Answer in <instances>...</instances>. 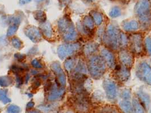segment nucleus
<instances>
[{
	"label": "nucleus",
	"mask_w": 151,
	"mask_h": 113,
	"mask_svg": "<svg viewBox=\"0 0 151 113\" xmlns=\"http://www.w3.org/2000/svg\"><path fill=\"white\" fill-rule=\"evenodd\" d=\"M58 26L61 33L63 35L64 38L67 40H72L75 36V31L70 24L69 21L66 18H62L58 22Z\"/></svg>",
	"instance_id": "obj_1"
},
{
	"label": "nucleus",
	"mask_w": 151,
	"mask_h": 113,
	"mask_svg": "<svg viewBox=\"0 0 151 113\" xmlns=\"http://www.w3.org/2000/svg\"><path fill=\"white\" fill-rule=\"evenodd\" d=\"M26 35L31 40L35 43L40 41L42 39V35L40 32L38 28L34 26H29L25 30Z\"/></svg>",
	"instance_id": "obj_2"
},
{
	"label": "nucleus",
	"mask_w": 151,
	"mask_h": 113,
	"mask_svg": "<svg viewBox=\"0 0 151 113\" xmlns=\"http://www.w3.org/2000/svg\"><path fill=\"white\" fill-rule=\"evenodd\" d=\"M77 48L76 45L63 44L61 45L58 48V55L61 59H64L69 55L71 54Z\"/></svg>",
	"instance_id": "obj_3"
},
{
	"label": "nucleus",
	"mask_w": 151,
	"mask_h": 113,
	"mask_svg": "<svg viewBox=\"0 0 151 113\" xmlns=\"http://www.w3.org/2000/svg\"><path fill=\"white\" fill-rule=\"evenodd\" d=\"M51 69L53 72L57 76L59 82L61 85H65V76L61 68L60 65L58 62H55L51 65Z\"/></svg>",
	"instance_id": "obj_4"
},
{
	"label": "nucleus",
	"mask_w": 151,
	"mask_h": 113,
	"mask_svg": "<svg viewBox=\"0 0 151 113\" xmlns=\"http://www.w3.org/2000/svg\"><path fill=\"white\" fill-rule=\"evenodd\" d=\"M64 90L61 88H59L57 85L55 84L51 87L50 93L48 94V99L50 101H55L58 100L63 96Z\"/></svg>",
	"instance_id": "obj_5"
},
{
	"label": "nucleus",
	"mask_w": 151,
	"mask_h": 113,
	"mask_svg": "<svg viewBox=\"0 0 151 113\" xmlns=\"http://www.w3.org/2000/svg\"><path fill=\"white\" fill-rule=\"evenodd\" d=\"M40 29L47 38H51L53 35V31L49 23H43L40 25Z\"/></svg>",
	"instance_id": "obj_6"
},
{
	"label": "nucleus",
	"mask_w": 151,
	"mask_h": 113,
	"mask_svg": "<svg viewBox=\"0 0 151 113\" xmlns=\"http://www.w3.org/2000/svg\"><path fill=\"white\" fill-rule=\"evenodd\" d=\"M8 90L5 89L0 90V101L4 104H6L11 102V99L7 96Z\"/></svg>",
	"instance_id": "obj_7"
},
{
	"label": "nucleus",
	"mask_w": 151,
	"mask_h": 113,
	"mask_svg": "<svg viewBox=\"0 0 151 113\" xmlns=\"http://www.w3.org/2000/svg\"><path fill=\"white\" fill-rule=\"evenodd\" d=\"M34 16L35 19L39 22H45L46 20V15L43 11H37L34 13Z\"/></svg>",
	"instance_id": "obj_8"
},
{
	"label": "nucleus",
	"mask_w": 151,
	"mask_h": 113,
	"mask_svg": "<svg viewBox=\"0 0 151 113\" xmlns=\"http://www.w3.org/2000/svg\"><path fill=\"white\" fill-rule=\"evenodd\" d=\"M13 83V79L11 77L5 76L0 77V85L2 87H8Z\"/></svg>",
	"instance_id": "obj_9"
},
{
	"label": "nucleus",
	"mask_w": 151,
	"mask_h": 113,
	"mask_svg": "<svg viewBox=\"0 0 151 113\" xmlns=\"http://www.w3.org/2000/svg\"><path fill=\"white\" fill-rule=\"evenodd\" d=\"M18 26L17 24H12V26H10L9 27L7 31V36H12L14 35L18 30Z\"/></svg>",
	"instance_id": "obj_10"
},
{
	"label": "nucleus",
	"mask_w": 151,
	"mask_h": 113,
	"mask_svg": "<svg viewBox=\"0 0 151 113\" xmlns=\"http://www.w3.org/2000/svg\"><path fill=\"white\" fill-rule=\"evenodd\" d=\"M12 43L13 46L18 49H19L22 45V42L19 38H13L12 40Z\"/></svg>",
	"instance_id": "obj_11"
},
{
	"label": "nucleus",
	"mask_w": 151,
	"mask_h": 113,
	"mask_svg": "<svg viewBox=\"0 0 151 113\" xmlns=\"http://www.w3.org/2000/svg\"><path fill=\"white\" fill-rule=\"evenodd\" d=\"M21 112V109L19 106L16 105H10L9 106L7 109L8 113H19Z\"/></svg>",
	"instance_id": "obj_12"
},
{
	"label": "nucleus",
	"mask_w": 151,
	"mask_h": 113,
	"mask_svg": "<svg viewBox=\"0 0 151 113\" xmlns=\"http://www.w3.org/2000/svg\"><path fill=\"white\" fill-rule=\"evenodd\" d=\"M54 105H42L40 106L39 107L40 109V110L45 112H48L49 111L52 110L54 108Z\"/></svg>",
	"instance_id": "obj_13"
},
{
	"label": "nucleus",
	"mask_w": 151,
	"mask_h": 113,
	"mask_svg": "<svg viewBox=\"0 0 151 113\" xmlns=\"http://www.w3.org/2000/svg\"><path fill=\"white\" fill-rule=\"evenodd\" d=\"M31 65H32V66L34 68H40L43 67L42 65L41 64L40 61L37 59H35L31 62Z\"/></svg>",
	"instance_id": "obj_14"
},
{
	"label": "nucleus",
	"mask_w": 151,
	"mask_h": 113,
	"mask_svg": "<svg viewBox=\"0 0 151 113\" xmlns=\"http://www.w3.org/2000/svg\"><path fill=\"white\" fill-rule=\"evenodd\" d=\"M12 70L16 74H19L21 72H22L23 70V68H21L19 66H15L14 65L12 67Z\"/></svg>",
	"instance_id": "obj_15"
},
{
	"label": "nucleus",
	"mask_w": 151,
	"mask_h": 113,
	"mask_svg": "<svg viewBox=\"0 0 151 113\" xmlns=\"http://www.w3.org/2000/svg\"><path fill=\"white\" fill-rule=\"evenodd\" d=\"M73 60H68V61L67 60V62H66L65 63V67L68 70H70L73 67Z\"/></svg>",
	"instance_id": "obj_16"
},
{
	"label": "nucleus",
	"mask_w": 151,
	"mask_h": 113,
	"mask_svg": "<svg viewBox=\"0 0 151 113\" xmlns=\"http://www.w3.org/2000/svg\"><path fill=\"white\" fill-rule=\"evenodd\" d=\"M23 83V79L22 78L18 76L17 77V87H19L22 85Z\"/></svg>",
	"instance_id": "obj_17"
},
{
	"label": "nucleus",
	"mask_w": 151,
	"mask_h": 113,
	"mask_svg": "<svg viewBox=\"0 0 151 113\" xmlns=\"http://www.w3.org/2000/svg\"><path fill=\"white\" fill-rule=\"evenodd\" d=\"M15 58H17V60H23L25 58V57L23 55L21 54H19V53L15 54Z\"/></svg>",
	"instance_id": "obj_18"
},
{
	"label": "nucleus",
	"mask_w": 151,
	"mask_h": 113,
	"mask_svg": "<svg viewBox=\"0 0 151 113\" xmlns=\"http://www.w3.org/2000/svg\"><path fill=\"white\" fill-rule=\"evenodd\" d=\"M34 105H35V104H34V102H32V101H30V102H29L27 104L26 107H27V109H30L32 108V107L34 106Z\"/></svg>",
	"instance_id": "obj_19"
},
{
	"label": "nucleus",
	"mask_w": 151,
	"mask_h": 113,
	"mask_svg": "<svg viewBox=\"0 0 151 113\" xmlns=\"http://www.w3.org/2000/svg\"><path fill=\"white\" fill-rule=\"evenodd\" d=\"M40 85V82H39V81H35L34 83V85H33V86H34V88H38L39 86Z\"/></svg>",
	"instance_id": "obj_20"
},
{
	"label": "nucleus",
	"mask_w": 151,
	"mask_h": 113,
	"mask_svg": "<svg viewBox=\"0 0 151 113\" xmlns=\"http://www.w3.org/2000/svg\"><path fill=\"white\" fill-rule=\"evenodd\" d=\"M32 0H19V2L21 5H24L26 4H27L30 2Z\"/></svg>",
	"instance_id": "obj_21"
},
{
	"label": "nucleus",
	"mask_w": 151,
	"mask_h": 113,
	"mask_svg": "<svg viewBox=\"0 0 151 113\" xmlns=\"http://www.w3.org/2000/svg\"><path fill=\"white\" fill-rule=\"evenodd\" d=\"M27 113H41L39 111H37V110H32V111H30Z\"/></svg>",
	"instance_id": "obj_22"
},
{
	"label": "nucleus",
	"mask_w": 151,
	"mask_h": 113,
	"mask_svg": "<svg viewBox=\"0 0 151 113\" xmlns=\"http://www.w3.org/2000/svg\"><path fill=\"white\" fill-rule=\"evenodd\" d=\"M37 2H41V1H45V0H35Z\"/></svg>",
	"instance_id": "obj_23"
}]
</instances>
